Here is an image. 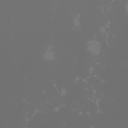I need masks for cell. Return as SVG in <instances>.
Wrapping results in <instances>:
<instances>
[{
	"instance_id": "obj_1",
	"label": "cell",
	"mask_w": 128,
	"mask_h": 128,
	"mask_svg": "<svg viewBox=\"0 0 128 128\" xmlns=\"http://www.w3.org/2000/svg\"><path fill=\"white\" fill-rule=\"evenodd\" d=\"M86 51L89 52L93 56H98L101 52V44L98 40L96 39H91L85 45Z\"/></svg>"
},
{
	"instance_id": "obj_2",
	"label": "cell",
	"mask_w": 128,
	"mask_h": 128,
	"mask_svg": "<svg viewBox=\"0 0 128 128\" xmlns=\"http://www.w3.org/2000/svg\"><path fill=\"white\" fill-rule=\"evenodd\" d=\"M42 59L44 61H53V60L55 59V53L51 48H47L42 54Z\"/></svg>"
},
{
	"instance_id": "obj_3",
	"label": "cell",
	"mask_w": 128,
	"mask_h": 128,
	"mask_svg": "<svg viewBox=\"0 0 128 128\" xmlns=\"http://www.w3.org/2000/svg\"><path fill=\"white\" fill-rule=\"evenodd\" d=\"M73 26L75 28H80L81 27V20H80V15H76L73 18Z\"/></svg>"
},
{
	"instance_id": "obj_4",
	"label": "cell",
	"mask_w": 128,
	"mask_h": 128,
	"mask_svg": "<svg viewBox=\"0 0 128 128\" xmlns=\"http://www.w3.org/2000/svg\"><path fill=\"white\" fill-rule=\"evenodd\" d=\"M66 93H67V90L66 89H62L61 92H60V96H65Z\"/></svg>"
},
{
	"instance_id": "obj_5",
	"label": "cell",
	"mask_w": 128,
	"mask_h": 128,
	"mask_svg": "<svg viewBox=\"0 0 128 128\" xmlns=\"http://www.w3.org/2000/svg\"><path fill=\"white\" fill-rule=\"evenodd\" d=\"M124 8H125V11H126V13L128 14V2L125 4V6H124Z\"/></svg>"
}]
</instances>
